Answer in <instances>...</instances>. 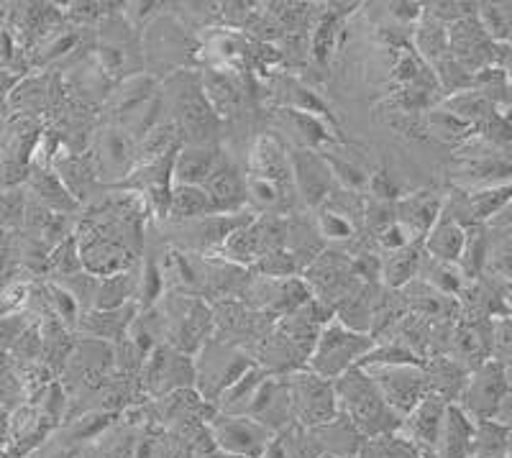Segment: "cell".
Returning a JSON list of instances; mask_svg holds the SVG:
<instances>
[{
  "label": "cell",
  "instance_id": "cell-1",
  "mask_svg": "<svg viewBox=\"0 0 512 458\" xmlns=\"http://www.w3.org/2000/svg\"><path fill=\"white\" fill-rule=\"evenodd\" d=\"M144 44L146 72L159 80L185 70H200V34L177 16L175 11H164L141 34Z\"/></svg>",
  "mask_w": 512,
  "mask_h": 458
},
{
  "label": "cell",
  "instance_id": "cell-2",
  "mask_svg": "<svg viewBox=\"0 0 512 458\" xmlns=\"http://www.w3.org/2000/svg\"><path fill=\"white\" fill-rule=\"evenodd\" d=\"M105 121L123 126L136 141L144 139L154 126L164 121L167 100L164 82L152 72H139L113 87L111 98L103 105Z\"/></svg>",
  "mask_w": 512,
  "mask_h": 458
},
{
  "label": "cell",
  "instance_id": "cell-3",
  "mask_svg": "<svg viewBox=\"0 0 512 458\" xmlns=\"http://www.w3.org/2000/svg\"><path fill=\"white\" fill-rule=\"evenodd\" d=\"M336 395L341 412L359 428V433L374 441L384 435H395L402 428V415H397L382 392L377 389L374 379L369 377L361 366L346 372L344 377L336 379Z\"/></svg>",
  "mask_w": 512,
  "mask_h": 458
},
{
  "label": "cell",
  "instance_id": "cell-4",
  "mask_svg": "<svg viewBox=\"0 0 512 458\" xmlns=\"http://www.w3.org/2000/svg\"><path fill=\"white\" fill-rule=\"evenodd\" d=\"M162 82L167 113L180 126L185 144H216L213 136L221 128V116L213 111V105L205 95L200 70L177 72Z\"/></svg>",
  "mask_w": 512,
  "mask_h": 458
},
{
  "label": "cell",
  "instance_id": "cell-5",
  "mask_svg": "<svg viewBox=\"0 0 512 458\" xmlns=\"http://www.w3.org/2000/svg\"><path fill=\"white\" fill-rule=\"evenodd\" d=\"M164 318V341L190 356H198L216 336V313L205 297L164 295L157 305Z\"/></svg>",
  "mask_w": 512,
  "mask_h": 458
},
{
  "label": "cell",
  "instance_id": "cell-6",
  "mask_svg": "<svg viewBox=\"0 0 512 458\" xmlns=\"http://www.w3.org/2000/svg\"><path fill=\"white\" fill-rule=\"evenodd\" d=\"M374 346H377V341L369 333L354 331L338 318H333L320 333V341L310 356L308 369L318 377L336 382L367 359Z\"/></svg>",
  "mask_w": 512,
  "mask_h": 458
},
{
  "label": "cell",
  "instance_id": "cell-7",
  "mask_svg": "<svg viewBox=\"0 0 512 458\" xmlns=\"http://www.w3.org/2000/svg\"><path fill=\"white\" fill-rule=\"evenodd\" d=\"M256 361L246 354L244 348L233 346L223 338H210L198 356H195V369H198V384L195 389L200 392L205 402L218 405L223 395L233 384L239 382Z\"/></svg>",
  "mask_w": 512,
  "mask_h": 458
},
{
  "label": "cell",
  "instance_id": "cell-8",
  "mask_svg": "<svg viewBox=\"0 0 512 458\" xmlns=\"http://www.w3.org/2000/svg\"><path fill=\"white\" fill-rule=\"evenodd\" d=\"M88 151L95 167H98L100 182H103L105 190L126 182L141 164L139 141L128 134L123 126L108 121L95 128L93 144H90Z\"/></svg>",
  "mask_w": 512,
  "mask_h": 458
},
{
  "label": "cell",
  "instance_id": "cell-9",
  "mask_svg": "<svg viewBox=\"0 0 512 458\" xmlns=\"http://www.w3.org/2000/svg\"><path fill=\"white\" fill-rule=\"evenodd\" d=\"M454 180L459 190H482L512 182V146H489L474 139L456 151Z\"/></svg>",
  "mask_w": 512,
  "mask_h": 458
},
{
  "label": "cell",
  "instance_id": "cell-10",
  "mask_svg": "<svg viewBox=\"0 0 512 458\" xmlns=\"http://www.w3.org/2000/svg\"><path fill=\"white\" fill-rule=\"evenodd\" d=\"M139 379L149 400H164L180 389H195L198 384L195 356L185 354L167 341L159 343L154 354L146 359Z\"/></svg>",
  "mask_w": 512,
  "mask_h": 458
},
{
  "label": "cell",
  "instance_id": "cell-11",
  "mask_svg": "<svg viewBox=\"0 0 512 458\" xmlns=\"http://www.w3.org/2000/svg\"><path fill=\"white\" fill-rule=\"evenodd\" d=\"M292 400H295V418L305 428H320L341 415L336 382L313 374L310 369L290 374Z\"/></svg>",
  "mask_w": 512,
  "mask_h": 458
},
{
  "label": "cell",
  "instance_id": "cell-12",
  "mask_svg": "<svg viewBox=\"0 0 512 458\" xmlns=\"http://www.w3.org/2000/svg\"><path fill=\"white\" fill-rule=\"evenodd\" d=\"M241 300L249 308L259 310V313L269 315V318L280 320L285 315L297 313L313 300V290L303 277H287V279H269L256 277L251 279V285L246 287Z\"/></svg>",
  "mask_w": 512,
  "mask_h": 458
},
{
  "label": "cell",
  "instance_id": "cell-13",
  "mask_svg": "<svg viewBox=\"0 0 512 458\" xmlns=\"http://www.w3.org/2000/svg\"><path fill=\"white\" fill-rule=\"evenodd\" d=\"M210 435L216 441L218 451L236 458H264L267 448L272 446L274 435L267 425L256 423L246 415H226L218 412L210 420Z\"/></svg>",
  "mask_w": 512,
  "mask_h": 458
},
{
  "label": "cell",
  "instance_id": "cell-14",
  "mask_svg": "<svg viewBox=\"0 0 512 458\" xmlns=\"http://www.w3.org/2000/svg\"><path fill=\"white\" fill-rule=\"evenodd\" d=\"M369 377L374 379L377 389L382 392V397L387 400V405L408 418L410 412L431 395L428 389V377H425V366H413V364H402V366H369L364 369Z\"/></svg>",
  "mask_w": 512,
  "mask_h": 458
},
{
  "label": "cell",
  "instance_id": "cell-15",
  "mask_svg": "<svg viewBox=\"0 0 512 458\" xmlns=\"http://www.w3.org/2000/svg\"><path fill=\"white\" fill-rule=\"evenodd\" d=\"M448 44H451V54H454L456 62L469 75L477 77L479 72L489 70V67H500L502 44L489 39L482 21H479V13L448 26Z\"/></svg>",
  "mask_w": 512,
  "mask_h": 458
},
{
  "label": "cell",
  "instance_id": "cell-16",
  "mask_svg": "<svg viewBox=\"0 0 512 458\" xmlns=\"http://www.w3.org/2000/svg\"><path fill=\"white\" fill-rule=\"evenodd\" d=\"M290 159L297 198H300V203L305 208L320 210L333 198V192L338 190L336 177H333V169L328 164L326 154L300 149V146H290Z\"/></svg>",
  "mask_w": 512,
  "mask_h": 458
},
{
  "label": "cell",
  "instance_id": "cell-17",
  "mask_svg": "<svg viewBox=\"0 0 512 458\" xmlns=\"http://www.w3.org/2000/svg\"><path fill=\"white\" fill-rule=\"evenodd\" d=\"M510 379H507V366L500 361H487L472 372L469 384L459 405L464 407L474 420H497L502 402L510 397Z\"/></svg>",
  "mask_w": 512,
  "mask_h": 458
},
{
  "label": "cell",
  "instance_id": "cell-18",
  "mask_svg": "<svg viewBox=\"0 0 512 458\" xmlns=\"http://www.w3.org/2000/svg\"><path fill=\"white\" fill-rule=\"evenodd\" d=\"M246 418H254L256 423L267 425L272 433H282L290 425H295L297 418L290 377H274L272 374L256 392L254 402L246 410Z\"/></svg>",
  "mask_w": 512,
  "mask_h": 458
},
{
  "label": "cell",
  "instance_id": "cell-19",
  "mask_svg": "<svg viewBox=\"0 0 512 458\" xmlns=\"http://www.w3.org/2000/svg\"><path fill=\"white\" fill-rule=\"evenodd\" d=\"M492 346H495V320L461 318L451 331L448 356L469 372H477L479 366L492 361Z\"/></svg>",
  "mask_w": 512,
  "mask_h": 458
},
{
  "label": "cell",
  "instance_id": "cell-20",
  "mask_svg": "<svg viewBox=\"0 0 512 458\" xmlns=\"http://www.w3.org/2000/svg\"><path fill=\"white\" fill-rule=\"evenodd\" d=\"M405 300V308L408 313L420 315V318L431 320L436 325H454L464 318V308H461V300L446 295V292L436 290L433 285H428L425 279H413L408 287L397 290Z\"/></svg>",
  "mask_w": 512,
  "mask_h": 458
},
{
  "label": "cell",
  "instance_id": "cell-21",
  "mask_svg": "<svg viewBox=\"0 0 512 458\" xmlns=\"http://www.w3.org/2000/svg\"><path fill=\"white\" fill-rule=\"evenodd\" d=\"M246 172H254L259 177L277 182L285 190L295 192V177H292V159H290V146L274 134L256 136L249 151V167Z\"/></svg>",
  "mask_w": 512,
  "mask_h": 458
},
{
  "label": "cell",
  "instance_id": "cell-22",
  "mask_svg": "<svg viewBox=\"0 0 512 458\" xmlns=\"http://www.w3.org/2000/svg\"><path fill=\"white\" fill-rule=\"evenodd\" d=\"M277 121L287 128L292 134L290 146H300V149L320 151L326 154L333 146H341L344 139H341V131H338L336 123L326 121V118L310 116V113L290 111V108H280L277 111Z\"/></svg>",
  "mask_w": 512,
  "mask_h": 458
},
{
  "label": "cell",
  "instance_id": "cell-23",
  "mask_svg": "<svg viewBox=\"0 0 512 458\" xmlns=\"http://www.w3.org/2000/svg\"><path fill=\"white\" fill-rule=\"evenodd\" d=\"M446 412V400H441V397L436 395H428L413 412H410L408 418L402 420L400 435L402 438H408L410 443H415V446L425 448V451L438 453L443 438V425H446Z\"/></svg>",
  "mask_w": 512,
  "mask_h": 458
},
{
  "label": "cell",
  "instance_id": "cell-24",
  "mask_svg": "<svg viewBox=\"0 0 512 458\" xmlns=\"http://www.w3.org/2000/svg\"><path fill=\"white\" fill-rule=\"evenodd\" d=\"M205 190L210 192V198H213V203L218 205L221 215L254 213V210L249 208L246 174L236 167V162H233L228 154H223L216 172L210 174V180L205 182Z\"/></svg>",
  "mask_w": 512,
  "mask_h": 458
},
{
  "label": "cell",
  "instance_id": "cell-25",
  "mask_svg": "<svg viewBox=\"0 0 512 458\" xmlns=\"http://www.w3.org/2000/svg\"><path fill=\"white\" fill-rule=\"evenodd\" d=\"M54 172L59 174V180L64 182V187L80 205L88 203L93 192L103 185L90 151H70L67 146H62V151L54 159Z\"/></svg>",
  "mask_w": 512,
  "mask_h": 458
},
{
  "label": "cell",
  "instance_id": "cell-26",
  "mask_svg": "<svg viewBox=\"0 0 512 458\" xmlns=\"http://www.w3.org/2000/svg\"><path fill=\"white\" fill-rule=\"evenodd\" d=\"M139 313V302H128L126 308L118 310H88V313H82L77 331L85 338H98V341H108L118 346L128 336Z\"/></svg>",
  "mask_w": 512,
  "mask_h": 458
},
{
  "label": "cell",
  "instance_id": "cell-27",
  "mask_svg": "<svg viewBox=\"0 0 512 458\" xmlns=\"http://www.w3.org/2000/svg\"><path fill=\"white\" fill-rule=\"evenodd\" d=\"M446 208V198L433 190H415L397 200V221L405 223L420 241L431 233Z\"/></svg>",
  "mask_w": 512,
  "mask_h": 458
},
{
  "label": "cell",
  "instance_id": "cell-28",
  "mask_svg": "<svg viewBox=\"0 0 512 458\" xmlns=\"http://www.w3.org/2000/svg\"><path fill=\"white\" fill-rule=\"evenodd\" d=\"M200 80H203V90L208 95L213 111L223 118H233L241 113L246 103V87L241 85L236 72L216 70V67H203L200 70Z\"/></svg>",
  "mask_w": 512,
  "mask_h": 458
},
{
  "label": "cell",
  "instance_id": "cell-29",
  "mask_svg": "<svg viewBox=\"0 0 512 458\" xmlns=\"http://www.w3.org/2000/svg\"><path fill=\"white\" fill-rule=\"evenodd\" d=\"M221 157L223 149L218 144H185L175 159V185L205 187Z\"/></svg>",
  "mask_w": 512,
  "mask_h": 458
},
{
  "label": "cell",
  "instance_id": "cell-30",
  "mask_svg": "<svg viewBox=\"0 0 512 458\" xmlns=\"http://www.w3.org/2000/svg\"><path fill=\"white\" fill-rule=\"evenodd\" d=\"M26 190H29L31 200L47 205V208L52 210H59V213L75 215L82 210V205L72 198L70 190L64 187L62 180H59V174L54 172V167L31 164V177L29 182H26Z\"/></svg>",
  "mask_w": 512,
  "mask_h": 458
},
{
  "label": "cell",
  "instance_id": "cell-31",
  "mask_svg": "<svg viewBox=\"0 0 512 458\" xmlns=\"http://www.w3.org/2000/svg\"><path fill=\"white\" fill-rule=\"evenodd\" d=\"M346 11H336V3L326 6V11H320L318 24L313 26L308 36L310 44V59L318 67H326L331 62L333 54L344 44V31H346Z\"/></svg>",
  "mask_w": 512,
  "mask_h": 458
},
{
  "label": "cell",
  "instance_id": "cell-32",
  "mask_svg": "<svg viewBox=\"0 0 512 458\" xmlns=\"http://www.w3.org/2000/svg\"><path fill=\"white\" fill-rule=\"evenodd\" d=\"M464 246L466 226H461V223L456 221L454 215H451V210L443 208L436 226H433L431 233L425 236V254L431 256V259L448 261V264H461Z\"/></svg>",
  "mask_w": 512,
  "mask_h": 458
},
{
  "label": "cell",
  "instance_id": "cell-33",
  "mask_svg": "<svg viewBox=\"0 0 512 458\" xmlns=\"http://www.w3.org/2000/svg\"><path fill=\"white\" fill-rule=\"evenodd\" d=\"M425 377H428L431 395L441 397L448 405H459L472 372L464 369V366H461L459 361L451 359V356H436V359H431L425 364Z\"/></svg>",
  "mask_w": 512,
  "mask_h": 458
},
{
  "label": "cell",
  "instance_id": "cell-34",
  "mask_svg": "<svg viewBox=\"0 0 512 458\" xmlns=\"http://www.w3.org/2000/svg\"><path fill=\"white\" fill-rule=\"evenodd\" d=\"M474 435H477V420L461 405H448L438 458H472Z\"/></svg>",
  "mask_w": 512,
  "mask_h": 458
},
{
  "label": "cell",
  "instance_id": "cell-35",
  "mask_svg": "<svg viewBox=\"0 0 512 458\" xmlns=\"http://www.w3.org/2000/svg\"><path fill=\"white\" fill-rule=\"evenodd\" d=\"M423 134L443 146H454L456 151L464 149V146H469L474 139H479L477 128H474L472 123L461 121L459 116H454L451 111H446L443 105H438V108H433V111L425 113Z\"/></svg>",
  "mask_w": 512,
  "mask_h": 458
},
{
  "label": "cell",
  "instance_id": "cell-36",
  "mask_svg": "<svg viewBox=\"0 0 512 458\" xmlns=\"http://www.w3.org/2000/svg\"><path fill=\"white\" fill-rule=\"evenodd\" d=\"M315 438H318L320 448L326 456H338V458H359L361 448L367 446V438L359 433L354 423L346 418L344 412L338 415L333 423L320 425L313 428Z\"/></svg>",
  "mask_w": 512,
  "mask_h": 458
},
{
  "label": "cell",
  "instance_id": "cell-37",
  "mask_svg": "<svg viewBox=\"0 0 512 458\" xmlns=\"http://www.w3.org/2000/svg\"><path fill=\"white\" fill-rule=\"evenodd\" d=\"M274 95L280 100V108H290V111L310 113V116L326 118V121L336 123L331 113V105L323 103L315 90H310L303 80H297L292 75H280L274 80Z\"/></svg>",
  "mask_w": 512,
  "mask_h": 458
},
{
  "label": "cell",
  "instance_id": "cell-38",
  "mask_svg": "<svg viewBox=\"0 0 512 458\" xmlns=\"http://www.w3.org/2000/svg\"><path fill=\"white\" fill-rule=\"evenodd\" d=\"M210 215H221V210L213 203V198H210V192L205 187L175 185L167 223L182 226V223L200 221V218H210Z\"/></svg>",
  "mask_w": 512,
  "mask_h": 458
},
{
  "label": "cell",
  "instance_id": "cell-39",
  "mask_svg": "<svg viewBox=\"0 0 512 458\" xmlns=\"http://www.w3.org/2000/svg\"><path fill=\"white\" fill-rule=\"evenodd\" d=\"M425 259V241L408 246V249L392 251L382 256V285L387 290H402L413 279H418Z\"/></svg>",
  "mask_w": 512,
  "mask_h": 458
},
{
  "label": "cell",
  "instance_id": "cell-40",
  "mask_svg": "<svg viewBox=\"0 0 512 458\" xmlns=\"http://www.w3.org/2000/svg\"><path fill=\"white\" fill-rule=\"evenodd\" d=\"M141 290V264L116 277L100 279L98 297H95L93 310H118L126 308L128 302H139Z\"/></svg>",
  "mask_w": 512,
  "mask_h": 458
},
{
  "label": "cell",
  "instance_id": "cell-41",
  "mask_svg": "<svg viewBox=\"0 0 512 458\" xmlns=\"http://www.w3.org/2000/svg\"><path fill=\"white\" fill-rule=\"evenodd\" d=\"M413 49L425 59L428 67H436L443 59L451 57V44H448V26H443L436 18L425 16L413 29Z\"/></svg>",
  "mask_w": 512,
  "mask_h": 458
},
{
  "label": "cell",
  "instance_id": "cell-42",
  "mask_svg": "<svg viewBox=\"0 0 512 458\" xmlns=\"http://www.w3.org/2000/svg\"><path fill=\"white\" fill-rule=\"evenodd\" d=\"M418 277L425 279V282L436 287V290L456 297V300H461V295H464L466 287H469V282H472V277L464 272V267H461V264H448V261L431 259L428 254H425L423 267H420Z\"/></svg>",
  "mask_w": 512,
  "mask_h": 458
},
{
  "label": "cell",
  "instance_id": "cell-43",
  "mask_svg": "<svg viewBox=\"0 0 512 458\" xmlns=\"http://www.w3.org/2000/svg\"><path fill=\"white\" fill-rule=\"evenodd\" d=\"M315 228L326 244H351L359 231V221L338 205L326 203L320 210H315Z\"/></svg>",
  "mask_w": 512,
  "mask_h": 458
},
{
  "label": "cell",
  "instance_id": "cell-44",
  "mask_svg": "<svg viewBox=\"0 0 512 458\" xmlns=\"http://www.w3.org/2000/svg\"><path fill=\"white\" fill-rule=\"evenodd\" d=\"M269 377H272V374H269L267 369H262L259 364L251 366L249 372H246L244 377L233 384L226 395L218 400V412H226V415H246V410H249V405L254 402L259 387H262Z\"/></svg>",
  "mask_w": 512,
  "mask_h": 458
},
{
  "label": "cell",
  "instance_id": "cell-45",
  "mask_svg": "<svg viewBox=\"0 0 512 458\" xmlns=\"http://www.w3.org/2000/svg\"><path fill=\"white\" fill-rule=\"evenodd\" d=\"M441 105L446 108V111L454 113V116H459L461 121L472 123L474 128H479L489 116H495V113L500 111L492 100L484 98V95L479 93L477 87L464 90V93L448 95V98L441 100Z\"/></svg>",
  "mask_w": 512,
  "mask_h": 458
},
{
  "label": "cell",
  "instance_id": "cell-46",
  "mask_svg": "<svg viewBox=\"0 0 512 458\" xmlns=\"http://www.w3.org/2000/svg\"><path fill=\"white\" fill-rule=\"evenodd\" d=\"M510 430L500 420H477L472 458H510Z\"/></svg>",
  "mask_w": 512,
  "mask_h": 458
},
{
  "label": "cell",
  "instance_id": "cell-47",
  "mask_svg": "<svg viewBox=\"0 0 512 458\" xmlns=\"http://www.w3.org/2000/svg\"><path fill=\"white\" fill-rule=\"evenodd\" d=\"M359 458H438V453L425 451V448L415 446L408 438H402L400 433H395L367 441V446L361 448Z\"/></svg>",
  "mask_w": 512,
  "mask_h": 458
},
{
  "label": "cell",
  "instance_id": "cell-48",
  "mask_svg": "<svg viewBox=\"0 0 512 458\" xmlns=\"http://www.w3.org/2000/svg\"><path fill=\"white\" fill-rule=\"evenodd\" d=\"M489 249H492V236H489L487 226L466 228V246L464 256H461V267L472 279L484 277V272H487Z\"/></svg>",
  "mask_w": 512,
  "mask_h": 458
},
{
  "label": "cell",
  "instance_id": "cell-49",
  "mask_svg": "<svg viewBox=\"0 0 512 458\" xmlns=\"http://www.w3.org/2000/svg\"><path fill=\"white\" fill-rule=\"evenodd\" d=\"M479 21L489 39L512 44V3H479Z\"/></svg>",
  "mask_w": 512,
  "mask_h": 458
},
{
  "label": "cell",
  "instance_id": "cell-50",
  "mask_svg": "<svg viewBox=\"0 0 512 458\" xmlns=\"http://www.w3.org/2000/svg\"><path fill=\"white\" fill-rule=\"evenodd\" d=\"M487 277L497 282H512V231L492 238V249L487 259Z\"/></svg>",
  "mask_w": 512,
  "mask_h": 458
},
{
  "label": "cell",
  "instance_id": "cell-51",
  "mask_svg": "<svg viewBox=\"0 0 512 458\" xmlns=\"http://www.w3.org/2000/svg\"><path fill=\"white\" fill-rule=\"evenodd\" d=\"M364 223H367L369 233L374 238L382 231L397 223V203H384V200L367 198V208H364Z\"/></svg>",
  "mask_w": 512,
  "mask_h": 458
},
{
  "label": "cell",
  "instance_id": "cell-52",
  "mask_svg": "<svg viewBox=\"0 0 512 458\" xmlns=\"http://www.w3.org/2000/svg\"><path fill=\"white\" fill-rule=\"evenodd\" d=\"M374 241H377V246L384 251V254H392V251H400V249H408V246L413 244H420V238L400 221L392 223V226L387 228V231L379 233Z\"/></svg>",
  "mask_w": 512,
  "mask_h": 458
},
{
  "label": "cell",
  "instance_id": "cell-53",
  "mask_svg": "<svg viewBox=\"0 0 512 458\" xmlns=\"http://www.w3.org/2000/svg\"><path fill=\"white\" fill-rule=\"evenodd\" d=\"M492 359L512 366V315L495 320V346H492Z\"/></svg>",
  "mask_w": 512,
  "mask_h": 458
},
{
  "label": "cell",
  "instance_id": "cell-54",
  "mask_svg": "<svg viewBox=\"0 0 512 458\" xmlns=\"http://www.w3.org/2000/svg\"><path fill=\"white\" fill-rule=\"evenodd\" d=\"M367 198L384 200V203H397V200L402 198V192L400 187H397V182L392 180L390 174L384 172V169H374L372 177H369Z\"/></svg>",
  "mask_w": 512,
  "mask_h": 458
},
{
  "label": "cell",
  "instance_id": "cell-55",
  "mask_svg": "<svg viewBox=\"0 0 512 458\" xmlns=\"http://www.w3.org/2000/svg\"><path fill=\"white\" fill-rule=\"evenodd\" d=\"M502 295H505L507 308H510V313H512V282H502Z\"/></svg>",
  "mask_w": 512,
  "mask_h": 458
},
{
  "label": "cell",
  "instance_id": "cell-56",
  "mask_svg": "<svg viewBox=\"0 0 512 458\" xmlns=\"http://www.w3.org/2000/svg\"><path fill=\"white\" fill-rule=\"evenodd\" d=\"M507 379H510V389H512V366H510V369H507Z\"/></svg>",
  "mask_w": 512,
  "mask_h": 458
},
{
  "label": "cell",
  "instance_id": "cell-57",
  "mask_svg": "<svg viewBox=\"0 0 512 458\" xmlns=\"http://www.w3.org/2000/svg\"><path fill=\"white\" fill-rule=\"evenodd\" d=\"M510 458H512V430H510Z\"/></svg>",
  "mask_w": 512,
  "mask_h": 458
},
{
  "label": "cell",
  "instance_id": "cell-58",
  "mask_svg": "<svg viewBox=\"0 0 512 458\" xmlns=\"http://www.w3.org/2000/svg\"><path fill=\"white\" fill-rule=\"evenodd\" d=\"M507 113V116H510V121H512V108H510V111H505Z\"/></svg>",
  "mask_w": 512,
  "mask_h": 458
},
{
  "label": "cell",
  "instance_id": "cell-59",
  "mask_svg": "<svg viewBox=\"0 0 512 458\" xmlns=\"http://www.w3.org/2000/svg\"><path fill=\"white\" fill-rule=\"evenodd\" d=\"M323 458H338V456H323Z\"/></svg>",
  "mask_w": 512,
  "mask_h": 458
}]
</instances>
